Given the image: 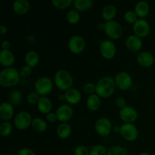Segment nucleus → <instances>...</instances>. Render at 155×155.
I'll return each mask as SVG.
<instances>
[{"label": "nucleus", "instance_id": "obj_38", "mask_svg": "<svg viewBox=\"0 0 155 155\" xmlns=\"http://www.w3.org/2000/svg\"><path fill=\"white\" fill-rule=\"evenodd\" d=\"M74 155H89V150L84 145H78L74 149Z\"/></svg>", "mask_w": 155, "mask_h": 155}, {"label": "nucleus", "instance_id": "obj_41", "mask_svg": "<svg viewBox=\"0 0 155 155\" xmlns=\"http://www.w3.org/2000/svg\"><path fill=\"white\" fill-rule=\"evenodd\" d=\"M45 120L48 123H49V124H52V123L56 122L58 120L57 115H56L55 113L50 112L48 114L45 115Z\"/></svg>", "mask_w": 155, "mask_h": 155}, {"label": "nucleus", "instance_id": "obj_44", "mask_svg": "<svg viewBox=\"0 0 155 155\" xmlns=\"http://www.w3.org/2000/svg\"><path fill=\"white\" fill-rule=\"evenodd\" d=\"M7 32H8V28L6 26H5V25L0 26V34L5 35L7 33Z\"/></svg>", "mask_w": 155, "mask_h": 155}, {"label": "nucleus", "instance_id": "obj_42", "mask_svg": "<svg viewBox=\"0 0 155 155\" xmlns=\"http://www.w3.org/2000/svg\"><path fill=\"white\" fill-rule=\"evenodd\" d=\"M18 155H36L34 151L28 148H23L19 150Z\"/></svg>", "mask_w": 155, "mask_h": 155}, {"label": "nucleus", "instance_id": "obj_8", "mask_svg": "<svg viewBox=\"0 0 155 155\" xmlns=\"http://www.w3.org/2000/svg\"><path fill=\"white\" fill-rule=\"evenodd\" d=\"M120 135L127 142H134L139 137V130L134 124H123Z\"/></svg>", "mask_w": 155, "mask_h": 155}, {"label": "nucleus", "instance_id": "obj_37", "mask_svg": "<svg viewBox=\"0 0 155 155\" xmlns=\"http://www.w3.org/2000/svg\"><path fill=\"white\" fill-rule=\"evenodd\" d=\"M83 92L87 95H90L92 94H95L96 92V84L94 83H86L83 87Z\"/></svg>", "mask_w": 155, "mask_h": 155}, {"label": "nucleus", "instance_id": "obj_31", "mask_svg": "<svg viewBox=\"0 0 155 155\" xmlns=\"http://www.w3.org/2000/svg\"><path fill=\"white\" fill-rule=\"evenodd\" d=\"M13 130V126L10 121L2 122L0 125V135L2 137H8L10 136Z\"/></svg>", "mask_w": 155, "mask_h": 155}, {"label": "nucleus", "instance_id": "obj_12", "mask_svg": "<svg viewBox=\"0 0 155 155\" xmlns=\"http://www.w3.org/2000/svg\"><path fill=\"white\" fill-rule=\"evenodd\" d=\"M133 34L140 38H145L148 36L151 31V26L148 21L143 18H139L133 24Z\"/></svg>", "mask_w": 155, "mask_h": 155}, {"label": "nucleus", "instance_id": "obj_43", "mask_svg": "<svg viewBox=\"0 0 155 155\" xmlns=\"http://www.w3.org/2000/svg\"><path fill=\"white\" fill-rule=\"evenodd\" d=\"M11 42L10 41L8 40H3L1 43V47H2V50H10L11 48Z\"/></svg>", "mask_w": 155, "mask_h": 155}, {"label": "nucleus", "instance_id": "obj_28", "mask_svg": "<svg viewBox=\"0 0 155 155\" xmlns=\"http://www.w3.org/2000/svg\"><path fill=\"white\" fill-rule=\"evenodd\" d=\"M31 127L37 133H43L48 128V122L41 117L33 118Z\"/></svg>", "mask_w": 155, "mask_h": 155}, {"label": "nucleus", "instance_id": "obj_22", "mask_svg": "<svg viewBox=\"0 0 155 155\" xmlns=\"http://www.w3.org/2000/svg\"><path fill=\"white\" fill-rule=\"evenodd\" d=\"M37 108L40 113L43 114H48L51 112L52 109V102L51 99L46 96H41L37 103Z\"/></svg>", "mask_w": 155, "mask_h": 155}, {"label": "nucleus", "instance_id": "obj_32", "mask_svg": "<svg viewBox=\"0 0 155 155\" xmlns=\"http://www.w3.org/2000/svg\"><path fill=\"white\" fill-rule=\"evenodd\" d=\"M107 155H129V154L124 147L120 145H114L107 150Z\"/></svg>", "mask_w": 155, "mask_h": 155}, {"label": "nucleus", "instance_id": "obj_47", "mask_svg": "<svg viewBox=\"0 0 155 155\" xmlns=\"http://www.w3.org/2000/svg\"><path fill=\"white\" fill-rule=\"evenodd\" d=\"M139 155H151L150 154L149 152H147V151H142V152H141Z\"/></svg>", "mask_w": 155, "mask_h": 155}, {"label": "nucleus", "instance_id": "obj_25", "mask_svg": "<svg viewBox=\"0 0 155 155\" xmlns=\"http://www.w3.org/2000/svg\"><path fill=\"white\" fill-rule=\"evenodd\" d=\"M101 14V18L105 21V22L113 21L117 15V8L114 5L107 4L103 7Z\"/></svg>", "mask_w": 155, "mask_h": 155}, {"label": "nucleus", "instance_id": "obj_45", "mask_svg": "<svg viewBox=\"0 0 155 155\" xmlns=\"http://www.w3.org/2000/svg\"><path fill=\"white\" fill-rule=\"evenodd\" d=\"M112 131L114 132L115 133H120V126H119V125L114 126Z\"/></svg>", "mask_w": 155, "mask_h": 155}, {"label": "nucleus", "instance_id": "obj_29", "mask_svg": "<svg viewBox=\"0 0 155 155\" xmlns=\"http://www.w3.org/2000/svg\"><path fill=\"white\" fill-rule=\"evenodd\" d=\"M23 100V94L18 89H13L9 93V101L12 105H19Z\"/></svg>", "mask_w": 155, "mask_h": 155}, {"label": "nucleus", "instance_id": "obj_16", "mask_svg": "<svg viewBox=\"0 0 155 155\" xmlns=\"http://www.w3.org/2000/svg\"><path fill=\"white\" fill-rule=\"evenodd\" d=\"M136 62L139 66L148 68L152 66L154 63V57L150 51H139L136 55Z\"/></svg>", "mask_w": 155, "mask_h": 155}, {"label": "nucleus", "instance_id": "obj_26", "mask_svg": "<svg viewBox=\"0 0 155 155\" xmlns=\"http://www.w3.org/2000/svg\"><path fill=\"white\" fill-rule=\"evenodd\" d=\"M135 12L139 18H145L150 12V5L147 2L139 1L135 5Z\"/></svg>", "mask_w": 155, "mask_h": 155}, {"label": "nucleus", "instance_id": "obj_33", "mask_svg": "<svg viewBox=\"0 0 155 155\" xmlns=\"http://www.w3.org/2000/svg\"><path fill=\"white\" fill-rule=\"evenodd\" d=\"M51 4L55 8L65 9L74 4L73 0H51Z\"/></svg>", "mask_w": 155, "mask_h": 155}, {"label": "nucleus", "instance_id": "obj_35", "mask_svg": "<svg viewBox=\"0 0 155 155\" xmlns=\"http://www.w3.org/2000/svg\"><path fill=\"white\" fill-rule=\"evenodd\" d=\"M124 18L127 23L129 24H134L139 18H138L137 15L136 13L135 12V11L133 10H128L124 13Z\"/></svg>", "mask_w": 155, "mask_h": 155}, {"label": "nucleus", "instance_id": "obj_1", "mask_svg": "<svg viewBox=\"0 0 155 155\" xmlns=\"http://www.w3.org/2000/svg\"><path fill=\"white\" fill-rule=\"evenodd\" d=\"M116 83L114 78L110 76H105L99 79L96 83V92L95 93L101 98H110L113 95L116 90Z\"/></svg>", "mask_w": 155, "mask_h": 155}, {"label": "nucleus", "instance_id": "obj_48", "mask_svg": "<svg viewBox=\"0 0 155 155\" xmlns=\"http://www.w3.org/2000/svg\"><path fill=\"white\" fill-rule=\"evenodd\" d=\"M1 155H8V154H2Z\"/></svg>", "mask_w": 155, "mask_h": 155}, {"label": "nucleus", "instance_id": "obj_27", "mask_svg": "<svg viewBox=\"0 0 155 155\" xmlns=\"http://www.w3.org/2000/svg\"><path fill=\"white\" fill-rule=\"evenodd\" d=\"M94 2L92 0H74V6L76 10L80 12H86L92 8Z\"/></svg>", "mask_w": 155, "mask_h": 155}, {"label": "nucleus", "instance_id": "obj_5", "mask_svg": "<svg viewBox=\"0 0 155 155\" xmlns=\"http://www.w3.org/2000/svg\"><path fill=\"white\" fill-rule=\"evenodd\" d=\"M104 31L109 39L111 40L120 39L124 33L122 25L115 20L104 23Z\"/></svg>", "mask_w": 155, "mask_h": 155}, {"label": "nucleus", "instance_id": "obj_11", "mask_svg": "<svg viewBox=\"0 0 155 155\" xmlns=\"http://www.w3.org/2000/svg\"><path fill=\"white\" fill-rule=\"evenodd\" d=\"M68 46L73 54H80L86 48V41L83 36L80 35H74L68 40Z\"/></svg>", "mask_w": 155, "mask_h": 155}, {"label": "nucleus", "instance_id": "obj_18", "mask_svg": "<svg viewBox=\"0 0 155 155\" xmlns=\"http://www.w3.org/2000/svg\"><path fill=\"white\" fill-rule=\"evenodd\" d=\"M65 97V101L70 105H76L79 104L82 99L81 92L76 88H71L64 93Z\"/></svg>", "mask_w": 155, "mask_h": 155}, {"label": "nucleus", "instance_id": "obj_15", "mask_svg": "<svg viewBox=\"0 0 155 155\" xmlns=\"http://www.w3.org/2000/svg\"><path fill=\"white\" fill-rule=\"evenodd\" d=\"M125 45L127 49L133 52H139L143 47V41L142 38L136 36L135 34L127 36L125 40Z\"/></svg>", "mask_w": 155, "mask_h": 155}, {"label": "nucleus", "instance_id": "obj_3", "mask_svg": "<svg viewBox=\"0 0 155 155\" xmlns=\"http://www.w3.org/2000/svg\"><path fill=\"white\" fill-rule=\"evenodd\" d=\"M54 83L58 89L66 92L72 88L74 79L69 71L65 69H60L54 74Z\"/></svg>", "mask_w": 155, "mask_h": 155}, {"label": "nucleus", "instance_id": "obj_20", "mask_svg": "<svg viewBox=\"0 0 155 155\" xmlns=\"http://www.w3.org/2000/svg\"><path fill=\"white\" fill-rule=\"evenodd\" d=\"M15 62V57L11 50L0 51V64L5 68H11Z\"/></svg>", "mask_w": 155, "mask_h": 155}, {"label": "nucleus", "instance_id": "obj_30", "mask_svg": "<svg viewBox=\"0 0 155 155\" xmlns=\"http://www.w3.org/2000/svg\"><path fill=\"white\" fill-rule=\"evenodd\" d=\"M66 20L69 24H76L80 21V14L77 10L71 9L67 13Z\"/></svg>", "mask_w": 155, "mask_h": 155}, {"label": "nucleus", "instance_id": "obj_21", "mask_svg": "<svg viewBox=\"0 0 155 155\" xmlns=\"http://www.w3.org/2000/svg\"><path fill=\"white\" fill-rule=\"evenodd\" d=\"M101 97L96 93L89 95L86 98V104L87 108L91 111H97L100 108L101 104Z\"/></svg>", "mask_w": 155, "mask_h": 155}, {"label": "nucleus", "instance_id": "obj_23", "mask_svg": "<svg viewBox=\"0 0 155 155\" xmlns=\"http://www.w3.org/2000/svg\"><path fill=\"white\" fill-rule=\"evenodd\" d=\"M56 133L59 139H67L72 134V127L68 123H61L58 126Z\"/></svg>", "mask_w": 155, "mask_h": 155}, {"label": "nucleus", "instance_id": "obj_24", "mask_svg": "<svg viewBox=\"0 0 155 155\" xmlns=\"http://www.w3.org/2000/svg\"><path fill=\"white\" fill-rule=\"evenodd\" d=\"M39 54L34 50H30L26 53L24 56V61H25L26 65L29 66L31 68H34L39 64Z\"/></svg>", "mask_w": 155, "mask_h": 155}, {"label": "nucleus", "instance_id": "obj_10", "mask_svg": "<svg viewBox=\"0 0 155 155\" xmlns=\"http://www.w3.org/2000/svg\"><path fill=\"white\" fill-rule=\"evenodd\" d=\"M113 127L110 120L104 117L98 118L95 123V132L102 137L109 136L113 130Z\"/></svg>", "mask_w": 155, "mask_h": 155}, {"label": "nucleus", "instance_id": "obj_46", "mask_svg": "<svg viewBox=\"0 0 155 155\" xmlns=\"http://www.w3.org/2000/svg\"><path fill=\"white\" fill-rule=\"evenodd\" d=\"M58 100H59V101H65L64 95H58Z\"/></svg>", "mask_w": 155, "mask_h": 155}, {"label": "nucleus", "instance_id": "obj_2", "mask_svg": "<svg viewBox=\"0 0 155 155\" xmlns=\"http://www.w3.org/2000/svg\"><path fill=\"white\" fill-rule=\"evenodd\" d=\"M21 80V74L16 68H5L0 72V86L10 88L18 84Z\"/></svg>", "mask_w": 155, "mask_h": 155}, {"label": "nucleus", "instance_id": "obj_13", "mask_svg": "<svg viewBox=\"0 0 155 155\" xmlns=\"http://www.w3.org/2000/svg\"><path fill=\"white\" fill-rule=\"evenodd\" d=\"M119 117L124 124H134L138 119V112L135 107L127 105L120 110Z\"/></svg>", "mask_w": 155, "mask_h": 155}, {"label": "nucleus", "instance_id": "obj_19", "mask_svg": "<svg viewBox=\"0 0 155 155\" xmlns=\"http://www.w3.org/2000/svg\"><path fill=\"white\" fill-rule=\"evenodd\" d=\"M12 9L17 15H26L30 9V3L28 0H15L12 4Z\"/></svg>", "mask_w": 155, "mask_h": 155}, {"label": "nucleus", "instance_id": "obj_36", "mask_svg": "<svg viewBox=\"0 0 155 155\" xmlns=\"http://www.w3.org/2000/svg\"><path fill=\"white\" fill-rule=\"evenodd\" d=\"M40 95L36 92V91H32V92H29L27 95V101L28 104H37L38 101H39V98H40Z\"/></svg>", "mask_w": 155, "mask_h": 155}, {"label": "nucleus", "instance_id": "obj_6", "mask_svg": "<svg viewBox=\"0 0 155 155\" xmlns=\"http://www.w3.org/2000/svg\"><path fill=\"white\" fill-rule=\"evenodd\" d=\"M33 118L28 111L22 110L17 114L14 118V126L18 130H25L32 126Z\"/></svg>", "mask_w": 155, "mask_h": 155}, {"label": "nucleus", "instance_id": "obj_9", "mask_svg": "<svg viewBox=\"0 0 155 155\" xmlns=\"http://www.w3.org/2000/svg\"><path fill=\"white\" fill-rule=\"evenodd\" d=\"M99 51L104 58L110 60L116 55L117 46L111 39H104L100 42Z\"/></svg>", "mask_w": 155, "mask_h": 155}, {"label": "nucleus", "instance_id": "obj_34", "mask_svg": "<svg viewBox=\"0 0 155 155\" xmlns=\"http://www.w3.org/2000/svg\"><path fill=\"white\" fill-rule=\"evenodd\" d=\"M107 148L100 144L93 145L89 150V155H107Z\"/></svg>", "mask_w": 155, "mask_h": 155}, {"label": "nucleus", "instance_id": "obj_17", "mask_svg": "<svg viewBox=\"0 0 155 155\" xmlns=\"http://www.w3.org/2000/svg\"><path fill=\"white\" fill-rule=\"evenodd\" d=\"M15 115L14 105L10 102H2L0 105V120L2 122H7L12 120Z\"/></svg>", "mask_w": 155, "mask_h": 155}, {"label": "nucleus", "instance_id": "obj_40", "mask_svg": "<svg viewBox=\"0 0 155 155\" xmlns=\"http://www.w3.org/2000/svg\"><path fill=\"white\" fill-rule=\"evenodd\" d=\"M115 105L117 106V107L121 110L124 107H125L127 105V101H126L125 98H122V97H118L115 100Z\"/></svg>", "mask_w": 155, "mask_h": 155}, {"label": "nucleus", "instance_id": "obj_14", "mask_svg": "<svg viewBox=\"0 0 155 155\" xmlns=\"http://www.w3.org/2000/svg\"><path fill=\"white\" fill-rule=\"evenodd\" d=\"M58 120L61 123H68L74 115V109L68 104H62L58 107L55 112Z\"/></svg>", "mask_w": 155, "mask_h": 155}, {"label": "nucleus", "instance_id": "obj_39", "mask_svg": "<svg viewBox=\"0 0 155 155\" xmlns=\"http://www.w3.org/2000/svg\"><path fill=\"white\" fill-rule=\"evenodd\" d=\"M32 74V68H30L27 65H24L22 68L20 70V74H21V77H24V78H27V77H30Z\"/></svg>", "mask_w": 155, "mask_h": 155}, {"label": "nucleus", "instance_id": "obj_4", "mask_svg": "<svg viewBox=\"0 0 155 155\" xmlns=\"http://www.w3.org/2000/svg\"><path fill=\"white\" fill-rule=\"evenodd\" d=\"M54 80L46 76L39 77L34 84L35 91L40 96H46L51 93L54 88Z\"/></svg>", "mask_w": 155, "mask_h": 155}, {"label": "nucleus", "instance_id": "obj_7", "mask_svg": "<svg viewBox=\"0 0 155 155\" xmlns=\"http://www.w3.org/2000/svg\"><path fill=\"white\" fill-rule=\"evenodd\" d=\"M117 87L122 91L130 90L133 86V80L132 76L127 71H120L114 77Z\"/></svg>", "mask_w": 155, "mask_h": 155}]
</instances>
